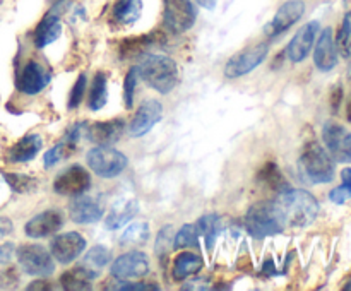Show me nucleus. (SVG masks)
Here are the masks:
<instances>
[{"mask_svg": "<svg viewBox=\"0 0 351 291\" xmlns=\"http://www.w3.org/2000/svg\"><path fill=\"white\" fill-rule=\"evenodd\" d=\"M274 202L285 228H307L319 214L317 199L302 188H285Z\"/></svg>", "mask_w": 351, "mask_h": 291, "instance_id": "1", "label": "nucleus"}, {"mask_svg": "<svg viewBox=\"0 0 351 291\" xmlns=\"http://www.w3.org/2000/svg\"><path fill=\"white\" fill-rule=\"evenodd\" d=\"M137 74L149 88L161 94H168L178 81L177 64L165 55H147L143 64L137 65Z\"/></svg>", "mask_w": 351, "mask_h": 291, "instance_id": "2", "label": "nucleus"}, {"mask_svg": "<svg viewBox=\"0 0 351 291\" xmlns=\"http://www.w3.org/2000/svg\"><path fill=\"white\" fill-rule=\"evenodd\" d=\"M298 166L311 184H329L335 180V161L329 151H326L319 142H308L304 147Z\"/></svg>", "mask_w": 351, "mask_h": 291, "instance_id": "3", "label": "nucleus"}, {"mask_svg": "<svg viewBox=\"0 0 351 291\" xmlns=\"http://www.w3.org/2000/svg\"><path fill=\"white\" fill-rule=\"evenodd\" d=\"M245 228L254 238H266V236L278 235L285 229V223L281 219L280 211L276 207L274 201H263L254 204L247 211Z\"/></svg>", "mask_w": 351, "mask_h": 291, "instance_id": "4", "label": "nucleus"}, {"mask_svg": "<svg viewBox=\"0 0 351 291\" xmlns=\"http://www.w3.org/2000/svg\"><path fill=\"white\" fill-rule=\"evenodd\" d=\"M88 166L95 175L101 178H115L127 168V156L115 147L96 146L86 154Z\"/></svg>", "mask_w": 351, "mask_h": 291, "instance_id": "5", "label": "nucleus"}, {"mask_svg": "<svg viewBox=\"0 0 351 291\" xmlns=\"http://www.w3.org/2000/svg\"><path fill=\"white\" fill-rule=\"evenodd\" d=\"M17 260H19L21 269L29 276H50L55 270V262L51 259V253L45 246L36 243H27L17 249Z\"/></svg>", "mask_w": 351, "mask_h": 291, "instance_id": "6", "label": "nucleus"}, {"mask_svg": "<svg viewBox=\"0 0 351 291\" xmlns=\"http://www.w3.org/2000/svg\"><path fill=\"white\" fill-rule=\"evenodd\" d=\"M267 53H269V45L267 43H261L256 45V47L245 48L243 51H239L226 62L225 75L228 79H237L249 74L266 60Z\"/></svg>", "mask_w": 351, "mask_h": 291, "instance_id": "7", "label": "nucleus"}, {"mask_svg": "<svg viewBox=\"0 0 351 291\" xmlns=\"http://www.w3.org/2000/svg\"><path fill=\"white\" fill-rule=\"evenodd\" d=\"M197 10L191 0H165L163 21L171 33H185L194 26Z\"/></svg>", "mask_w": 351, "mask_h": 291, "instance_id": "8", "label": "nucleus"}, {"mask_svg": "<svg viewBox=\"0 0 351 291\" xmlns=\"http://www.w3.org/2000/svg\"><path fill=\"white\" fill-rule=\"evenodd\" d=\"M91 187V177L81 164H72L57 175L53 181V190L64 197H77Z\"/></svg>", "mask_w": 351, "mask_h": 291, "instance_id": "9", "label": "nucleus"}, {"mask_svg": "<svg viewBox=\"0 0 351 291\" xmlns=\"http://www.w3.org/2000/svg\"><path fill=\"white\" fill-rule=\"evenodd\" d=\"M322 139L332 160L339 163L351 161V132L345 129L341 123L328 122L322 129Z\"/></svg>", "mask_w": 351, "mask_h": 291, "instance_id": "10", "label": "nucleus"}, {"mask_svg": "<svg viewBox=\"0 0 351 291\" xmlns=\"http://www.w3.org/2000/svg\"><path fill=\"white\" fill-rule=\"evenodd\" d=\"M305 14V3L302 0H288L278 9L276 16L273 17L269 24L264 27V33L267 38H278L287 33L291 26L302 19Z\"/></svg>", "mask_w": 351, "mask_h": 291, "instance_id": "11", "label": "nucleus"}, {"mask_svg": "<svg viewBox=\"0 0 351 291\" xmlns=\"http://www.w3.org/2000/svg\"><path fill=\"white\" fill-rule=\"evenodd\" d=\"M110 273H112L113 277L122 281L139 279V277L147 276V273H149V260H147L146 253L137 252V250L127 252L120 255L119 259H115Z\"/></svg>", "mask_w": 351, "mask_h": 291, "instance_id": "12", "label": "nucleus"}, {"mask_svg": "<svg viewBox=\"0 0 351 291\" xmlns=\"http://www.w3.org/2000/svg\"><path fill=\"white\" fill-rule=\"evenodd\" d=\"M86 238L77 231H67L57 235L50 242V252L60 264H71L84 252Z\"/></svg>", "mask_w": 351, "mask_h": 291, "instance_id": "13", "label": "nucleus"}, {"mask_svg": "<svg viewBox=\"0 0 351 291\" xmlns=\"http://www.w3.org/2000/svg\"><path fill=\"white\" fill-rule=\"evenodd\" d=\"M163 116V105L158 99H146L139 105V108L134 113V118L130 122L129 132L132 137H143L153 130L158 122H161Z\"/></svg>", "mask_w": 351, "mask_h": 291, "instance_id": "14", "label": "nucleus"}, {"mask_svg": "<svg viewBox=\"0 0 351 291\" xmlns=\"http://www.w3.org/2000/svg\"><path fill=\"white\" fill-rule=\"evenodd\" d=\"M319 31H321L319 21H311V23L304 24L298 29V33L291 38L290 45L287 48V53L293 64H300V62H304L311 55L312 47H314L315 40L319 36Z\"/></svg>", "mask_w": 351, "mask_h": 291, "instance_id": "15", "label": "nucleus"}, {"mask_svg": "<svg viewBox=\"0 0 351 291\" xmlns=\"http://www.w3.org/2000/svg\"><path fill=\"white\" fill-rule=\"evenodd\" d=\"M51 81V74L38 62L29 60L21 71L19 77H17L16 86L21 92L27 96H34L40 91H43Z\"/></svg>", "mask_w": 351, "mask_h": 291, "instance_id": "16", "label": "nucleus"}, {"mask_svg": "<svg viewBox=\"0 0 351 291\" xmlns=\"http://www.w3.org/2000/svg\"><path fill=\"white\" fill-rule=\"evenodd\" d=\"M69 214L71 219L77 225H91V223L99 221L105 214L101 201L91 195H77L69 205Z\"/></svg>", "mask_w": 351, "mask_h": 291, "instance_id": "17", "label": "nucleus"}, {"mask_svg": "<svg viewBox=\"0 0 351 291\" xmlns=\"http://www.w3.org/2000/svg\"><path fill=\"white\" fill-rule=\"evenodd\" d=\"M314 64L322 72L332 71L338 65V47L331 27H326L319 36L314 50Z\"/></svg>", "mask_w": 351, "mask_h": 291, "instance_id": "18", "label": "nucleus"}, {"mask_svg": "<svg viewBox=\"0 0 351 291\" xmlns=\"http://www.w3.org/2000/svg\"><path fill=\"white\" fill-rule=\"evenodd\" d=\"M62 225H64V218H62L60 212L45 211L26 223L24 233L34 240L47 238V236L55 235L62 228Z\"/></svg>", "mask_w": 351, "mask_h": 291, "instance_id": "19", "label": "nucleus"}, {"mask_svg": "<svg viewBox=\"0 0 351 291\" xmlns=\"http://www.w3.org/2000/svg\"><path fill=\"white\" fill-rule=\"evenodd\" d=\"M125 130V120L113 118L108 122H96L91 127H88L86 134L88 139L96 146H112L122 137Z\"/></svg>", "mask_w": 351, "mask_h": 291, "instance_id": "20", "label": "nucleus"}, {"mask_svg": "<svg viewBox=\"0 0 351 291\" xmlns=\"http://www.w3.org/2000/svg\"><path fill=\"white\" fill-rule=\"evenodd\" d=\"M41 146H43V139L38 134H29L24 136L23 139L17 140L7 153V160L10 163H26L31 161L38 153H40Z\"/></svg>", "mask_w": 351, "mask_h": 291, "instance_id": "21", "label": "nucleus"}, {"mask_svg": "<svg viewBox=\"0 0 351 291\" xmlns=\"http://www.w3.org/2000/svg\"><path fill=\"white\" fill-rule=\"evenodd\" d=\"M62 34V24L58 19V14L55 10H50L43 19L40 21V24L34 29V45L38 48H45L47 45L53 43L55 40H58V36Z\"/></svg>", "mask_w": 351, "mask_h": 291, "instance_id": "22", "label": "nucleus"}, {"mask_svg": "<svg viewBox=\"0 0 351 291\" xmlns=\"http://www.w3.org/2000/svg\"><path fill=\"white\" fill-rule=\"evenodd\" d=\"M137 211H139V205H137L136 199H125L122 202H117L106 216L105 226L108 229H120L136 216Z\"/></svg>", "mask_w": 351, "mask_h": 291, "instance_id": "23", "label": "nucleus"}, {"mask_svg": "<svg viewBox=\"0 0 351 291\" xmlns=\"http://www.w3.org/2000/svg\"><path fill=\"white\" fill-rule=\"evenodd\" d=\"M202 267H204V260H202L201 255L192 252H184L180 255H177V259L173 260L171 274H173L175 281H184L189 276L197 274Z\"/></svg>", "mask_w": 351, "mask_h": 291, "instance_id": "24", "label": "nucleus"}, {"mask_svg": "<svg viewBox=\"0 0 351 291\" xmlns=\"http://www.w3.org/2000/svg\"><path fill=\"white\" fill-rule=\"evenodd\" d=\"M96 276H98V274L89 270L88 267L75 266L72 267V269H69L67 273L62 274L60 283L65 290H71V291L88 290V288H91L93 281H95Z\"/></svg>", "mask_w": 351, "mask_h": 291, "instance_id": "25", "label": "nucleus"}, {"mask_svg": "<svg viewBox=\"0 0 351 291\" xmlns=\"http://www.w3.org/2000/svg\"><path fill=\"white\" fill-rule=\"evenodd\" d=\"M143 12L141 0H117L113 7V16L120 24H134Z\"/></svg>", "mask_w": 351, "mask_h": 291, "instance_id": "26", "label": "nucleus"}, {"mask_svg": "<svg viewBox=\"0 0 351 291\" xmlns=\"http://www.w3.org/2000/svg\"><path fill=\"white\" fill-rule=\"evenodd\" d=\"M149 238V223L146 221H134L125 228V231L120 236V245L134 246L143 245Z\"/></svg>", "mask_w": 351, "mask_h": 291, "instance_id": "27", "label": "nucleus"}, {"mask_svg": "<svg viewBox=\"0 0 351 291\" xmlns=\"http://www.w3.org/2000/svg\"><path fill=\"white\" fill-rule=\"evenodd\" d=\"M106 99H108V82H106V75L103 72H98L93 77L91 92H89V110L98 112L106 105Z\"/></svg>", "mask_w": 351, "mask_h": 291, "instance_id": "28", "label": "nucleus"}, {"mask_svg": "<svg viewBox=\"0 0 351 291\" xmlns=\"http://www.w3.org/2000/svg\"><path fill=\"white\" fill-rule=\"evenodd\" d=\"M257 180L267 188H273V190H285L287 188V180H285L283 173H281L280 168L276 166V163L269 161V163L264 164L263 168L257 173Z\"/></svg>", "mask_w": 351, "mask_h": 291, "instance_id": "29", "label": "nucleus"}, {"mask_svg": "<svg viewBox=\"0 0 351 291\" xmlns=\"http://www.w3.org/2000/svg\"><path fill=\"white\" fill-rule=\"evenodd\" d=\"M197 229L202 236H204V242L208 250H213L216 238H218L219 231H221V219L218 214H206L202 216L197 221Z\"/></svg>", "mask_w": 351, "mask_h": 291, "instance_id": "30", "label": "nucleus"}, {"mask_svg": "<svg viewBox=\"0 0 351 291\" xmlns=\"http://www.w3.org/2000/svg\"><path fill=\"white\" fill-rule=\"evenodd\" d=\"M110 259H112V253H110V250L103 245H96L89 250L88 255H86V259H84V262H82V266L88 267V269L93 270V273L99 274V270H101L103 267L110 262Z\"/></svg>", "mask_w": 351, "mask_h": 291, "instance_id": "31", "label": "nucleus"}, {"mask_svg": "<svg viewBox=\"0 0 351 291\" xmlns=\"http://www.w3.org/2000/svg\"><path fill=\"white\" fill-rule=\"evenodd\" d=\"M74 149H75L74 140H71L65 137L62 142H58L57 146H53L47 154H45V168L55 166L58 161H62V160H65L67 156H71L72 151Z\"/></svg>", "mask_w": 351, "mask_h": 291, "instance_id": "32", "label": "nucleus"}, {"mask_svg": "<svg viewBox=\"0 0 351 291\" xmlns=\"http://www.w3.org/2000/svg\"><path fill=\"white\" fill-rule=\"evenodd\" d=\"M199 240V229L195 225H184L173 238V249H187L195 246Z\"/></svg>", "mask_w": 351, "mask_h": 291, "instance_id": "33", "label": "nucleus"}, {"mask_svg": "<svg viewBox=\"0 0 351 291\" xmlns=\"http://www.w3.org/2000/svg\"><path fill=\"white\" fill-rule=\"evenodd\" d=\"M341 180L343 184L339 185V187L332 188V190L329 192V199H331V202H335V204H345L346 201L351 199V168H345V170L341 171Z\"/></svg>", "mask_w": 351, "mask_h": 291, "instance_id": "34", "label": "nucleus"}, {"mask_svg": "<svg viewBox=\"0 0 351 291\" xmlns=\"http://www.w3.org/2000/svg\"><path fill=\"white\" fill-rule=\"evenodd\" d=\"M338 51H341L345 57H348L351 51V12H348L343 19L341 27L338 31V36L335 38Z\"/></svg>", "mask_w": 351, "mask_h": 291, "instance_id": "35", "label": "nucleus"}, {"mask_svg": "<svg viewBox=\"0 0 351 291\" xmlns=\"http://www.w3.org/2000/svg\"><path fill=\"white\" fill-rule=\"evenodd\" d=\"M3 178L14 192H27L36 185V180L23 173H3Z\"/></svg>", "mask_w": 351, "mask_h": 291, "instance_id": "36", "label": "nucleus"}, {"mask_svg": "<svg viewBox=\"0 0 351 291\" xmlns=\"http://www.w3.org/2000/svg\"><path fill=\"white\" fill-rule=\"evenodd\" d=\"M137 77H139V74H137V65H136V67H132L129 72H127L125 82H123V99H125V106L129 110L132 108L134 105V89H136Z\"/></svg>", "mask_w": 351, "mask_h": 291, "instance_id": "37", "label": "nucleus"}, {"mask_svg": "<svg viewBox=\"0 0 351 291\" xmlns=\"http://www.w3.org/2000/svg\"><path fill=\"white\" fill-rule=\"evenodd\" d=\"M86 82H88L86 75L84 74L79 75V79L75 81L74 88H72V91H71V98H69V108L71 110L77 108V106L81 105L82 96H84V92H86Z\"/></svg>", "mask_w": 351, "mask_h": 291, "instance_id": "38", "label": "nucleus"}, {"mask_svg": "<svg viewBox=\"0 0 351 291\" xmlns=\"http://www.w3.org/2000/svg\"><path fill=\"white\" fill-rule=\"evenodd\" d=\"M173 238H175V235H173V231H171V226H165V228L160 231V235H158L156 246H154V249H156V252H160L161 250V253H165L167 250L173 249Z\"/></svg>", "mask_w": 351, "mask_h": 291, "instance_id": "39", "label": "nucleus"}, {"mask_svg": "<svg viewBox=\"0 0 351 291\" xmlns=\"http://www.w3.org/2000/svg\"><path fill=\"white\" fill-rule=\"evenodd\" d=\"M14 255H16V245L12 242H5L0 245V266L9 264Z\"/></svg>", "mask_w": 351, "mask_h": 291, "instance_id": "40", "label": "nucleus"}, {"mask_svg": "<svg viewBox=\"0 0 351 291\" xmlns=\"http://www.w3.org/2000/svg\"><path fill=\"white\" fill-rule=\"evenodd\" d=\"M112 290H122V291H132V290H160L156 284H147V283H125V284H117V286H110Z\"/></svg>", "mask_w": 351, "mask_h": 291, "instance_id": "41", "label": "nucleus"}, {"mask_svg": "<svg viewBox=\"0 0 351 291\" xmlns=\"http://www.w3.org/2000/svg\"><path fill=\"white\" fill-rule=\"evenodd\" d=\"M208 283V277H195V279L189 281V284H185L184 290H209Z\"/></svg>", "mask_w": 351, "mask_h": 291, "instance_id": "42", "label": "nucleus"}, {"mask_svg": "<svg viewBox=\"0 0 351 291\" xmlns=\"http://www.w3.org/2000/svg\"><path fill=\"white\" fill-rule=\"evenodd\" d=\"M12 231V221L7 218H0V236H5Z\"/></svg>", "mask_w": 351, "mask_h": 291, "instance_id": "43", "label": "nucleus"}, {"mask_svg": "<svg viewBox=\"0 0 351 291\" xmlns=\"http://www.w3.org/2000/svg\"><path fill=\"white\" fill-rule=\"evenodd\" d=\"M45 283H47V281H34L33 284L27 286V290H48L50 284H45Z\"/></svg>", "mask_w": 351, "mask_h": 291, "instance_id": "44", "label": "nucleus"}, {"mask_svg": "<svg viewBox=\"0 0 351 291\" xmlns=\"http://www.w3.org/2000/svg\"><path fill=\"white\" fill-rule=\"evenodd\" d=\"M197 3L201 7H204V9L213 10L216 7V3H218V0H197Z\"/></svg>", "mask_w": 351, "mask_h": 291, "instance_id": "45", "label": "nucleus"}, {"mask_svg": "<svg viewBox=\"0 0 351 291\" xmlns=\"http://www.w3.org/2000/svg\"><path fill=\"white\" fill-rule=\"evenodd\" d=\"M348 120L351 122V99H350V103H348Z\"/></svg>", "mask_w": 351, "mask_h": 291, "instance_id": "46", "label": "nucleus"}, {"mask_svg": "<svg viewBox=\"0 0 351 291\" xmlns=\"http://www.w3.org/2000/svg\"><path fill=\"white\" fill-rule=\"evenodd\" d=\"M345 290H351V279L348 281V284H346V286H345Z\"/></svg>", "mask_w": 351, "mask_h": 291, "instance_id": "47", "label": "nucleus"}]
</instances>
